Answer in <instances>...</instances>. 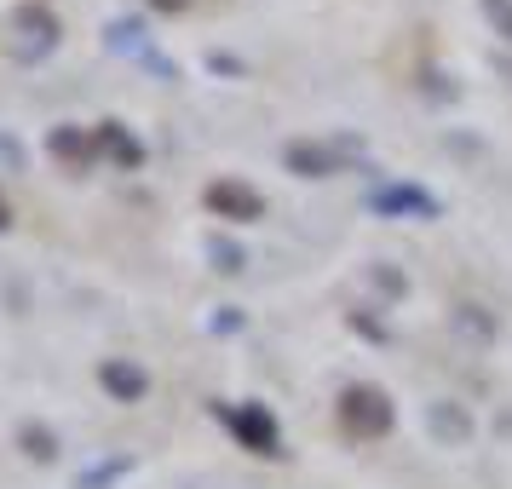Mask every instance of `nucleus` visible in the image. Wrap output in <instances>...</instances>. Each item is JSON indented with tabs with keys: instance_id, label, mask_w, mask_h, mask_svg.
<instances>
[{
	"instance_id": "obj_1",
	"label": "nucleus",
	"mask_w": 512,
	"mask_h": 489,
	"mask_svg": "<svg viewBox=\"0 0 512 489\" xmlns=\"http://www.w3.org/2000/svg\"><path fill=\"white\" fill-rule=\"evenodd\" d=\"M340 426H346V438H386L392 432V397L380 386H346L340 392Z\"/></svg>"
},
{
	"instance_id": "obj_2",
	"label": "nucleus",
	"mask_w": 512,
	"mask_h": 489,
	"mask_svg": "<svg viewBox=\"0 0 512 489\" xmlns=\"http://www.w3.org/2000/svg\"><path fill=\"white\" fill-rule=\"evenodd\" d=\"M225 415V426H231L236 438H242V449H254V455H277V415L265 409V403H236V409H219Z\"/></svg>"
},
{
	"instance_id": "obj_3",
	"label": "nucleus",
	"mask_w": 512,
	"mask_h": 489,
	"mask_svg": "<svg viewBox=\"0 0 512 489\" xmlns=\"http://www.w3.org/2000/svg\"><path fill=\"white\" fill-rule=\"evenodd\" d=\"M202 202H208V213L231 219V225H254V219H265V196H259L254 185H242V179H213Z\"/></svg>"
},
{
	"instance_id": "obj_4",
	"label": "nucleus",
	"mask_w": 512,
	"mask_h": 489,
	"mask_svg": "<svg viewBox=\"0 0 512 489\" xmlns=\"http://www.w3.org/2000/svg\"><path fill=\"white\" fill-rule=\"evenodd\" d=\"M369 208L374 213H415V219H438V196L432 190H420V185H380L369 190Z\"/></svg>"
},
{
	"instance_id": "obj_5",
	"label": "nucleus",
	"mask_w": 512,
	"mask_h": 489,
	"mask_svg": "<svg viewBox=\"0 0 512 489\" xmlns=\"http://www.w3.org/2000/svg\"><path fill=\"white\" fill-rule=\"evenodd\" d=\"M98 386L116 397V403H139V397L150 392V374H144L139 363H127V357H104V363H98Z\"/></svg>"
},
{
	"instance_id": "obj_6",
	"label": "nucleus",
	"mask_w": 512,
	"mask_h": 489,
	"mask_svg": "<svg viewBox=\"0 0 512 489\" xmlns=\"http://www.w3.org/2000/svg\"><path fill=\"white\" fill-rule=\"evenodd\" d=\"M47 150H52V162H64V167H93L98 156V133H87V127H52L47 133Z\"/></svg>"
},
{
	"instance_id": "obj_7",
	"label": "nucleus",
	"mask_w": 512,
	"mask_h": 489,
	"mask_svg": "<svg viewBox=\"0 0 512 489\" xmlns=\"http://www.w3.org/2000/svg\"><path fill=\"white\" fill-rule=\"evenodd\" d=\"M282 162H288V173H300V179H328L334 173V150H323V144H311V139H294L282 150Z\"/></svg>"
},
{
	"instance_id": "obj_8",
	"label": "nucleus",
	"mask_w": 512,
	"mask_h": 489,
	"mask_svg": "<svg viewBox=\"0 0 512 489\" xmlns=\"http://www.w3.org/2000/svg\"><path fill=\"white\" fill-rule=\"evenodd\" d=\"M93 133H98V150H104L110 162H121V167H139V162H144V144L133 139L121 121H98Z\"/></svg>"
},
{
	"instance_id": "obj_9",
	"label": "nucleus",
	"mask_w": 512,
	"mask_h": 489,
	"mask_svg": "<svg viewBox=\"0 0 512 489\" xmlns=\"http://www.w3.org/2000/svg\"><path fill=\"white\" fill-rule=\"evenodd\" d=\"M18 29L35 35V47L41 52H52V41H58V18H52L47 6H18Z\"/></svg>"
},
{
	"instance_id": "obj_10",
	"label": "nucleus",
	"mask_w": 512,
	"mask_h": 489,
	"mask_svg": "<svg viewBox=\"0 0 512 489\" xmlns=\"http://www.w3.org/2000/svg\"><path fill=\"white\" fill-rule=\"evenodd\" d=\"M18 449H24L29 461H58V438H52L47 426H35V420L18 426Z\"/></svg>"
},
{
	"instance_id": "obj_11",
	"label": "nucleus",
	"mask_w": 512,
	"mask_h": 489,
	"mask_svg": "<svg viewBox=\"0 0 512 489\" xmlns=\"http://www.w3.org/2000/svg\"><path fill=\"white\" fill-rule=\"evenodd\" d=\"M432 426H438V438H449V443H461L466 432H472V420H466L455 403H432Z\"/></svg>"
},
{
	"instance_id": "obj_12",
	"label": "nucleus",
	"mask_w": 512,
	"mask_h": 489,
	"mask_svg": "<svg viewBox=\"0 0 512 489\" xmlns=\"http://www.w3.org/2000/svg\"><path fill=\"white\" fill-rule=\"evenodd\" d=\"M110 47L116 52H144V29L139 24H110Z\"/></svg>"
},
{
	"instance_id": "obj_13",
	"label": "nucleus",
	"mask_w": 512,
	"mask_h": 489,
	"mask_svg": "<svg viewBox=\"0 0 512 489\" xmlns=\"http://www.w3.org/2000/svg\"><path fill=\"white\" fill-rule=\"evenodd\" d=\"M484 18L495 24V35H507L512 41V0H484Z\"/></svg>"
},
{
	"instance_id": "obj_14",
	"label": "nucleus",
	"mask_w": 512,
	"mask_h": 489,
	"mask_svg": "<svg viewBox=\"0 0 512 489\" xmlns=\"http://www.w3.org/2000/svg\"><path fill=\"white\" fill-rule=\"evenodd\" d=\"M213 265H219V271H242V248H236V242H219V236H213Z\"/></svg>"
},
{
	"instance_id": "obj_15",
	"label": "nucleus",
	"mask_w": 512,
	"mask_h": 489,
	"mask_svg": "<svg viewBox=\"0 0 512 489\" xmlns=\"http://www.w3.org/2000/svg\"><path fill=\"white\" fill-rule=\"evenodd\" d=\"M150 6H156V12H185L190 0H150Z\"/></svg>"
},
{
	"instance_id": "obj_16",
	"label": "nucleus",
	"mask_w": 512,
	"mask_h": 489,
	"mask_svg": "<svg viewBox=\"0 0 512 489\" xmlns=\"http://www.w3.org/2000/svg\"><path fill=\"white\" fill-rule=\"evenodd\" d=\"M12 225V202H6V190H0V231Z\"/></svg>"
}]
</instances>
